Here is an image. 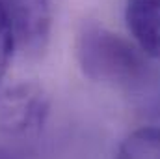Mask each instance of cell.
Returning a JSON list of instances; mask_svg holds the SVG:
<instances>
[{
  "mask_svg": "<svg viewBox=\"0 0 160 159\" xmlns=\"http://www.w3.org/2000/svg\"><path fill=\"white\" fill-rule=\"evenodd\" d=\"M75 54L89 80L118 88L138 111L160 116V68L134 41L99 23H84Z\"/></svg>",
  "mask_w": 160,
  "mask_h": 159,
  "instance_id": "1",
  "label": "cell"
},
{
  "mask_svg": "<svg viewBox=\"0 0 160 159\" xmlns=\"http://www.w3.org/2000/svg\"><path fill=\"white\" fill-rule=\"evenodd\" d=\"M50 112V99L39 84L21 82L0 92V131L21 137L43 129Z\"/></svg>",
  "mask_w": 160,
  "mask_h": 159,
  "instance_id": "2",
  "label": "cell"
},
{
  "mask_svg": "<svg viewBox=\"0 0 160 159\" xmlns=\"http://www.w3.org/2000/svg\"><path fill=\"white\" fill-rule=\"evenodd\" d=\"M13 26L17 43L28 52H41L50 38V0H0Z\"/></svg>",
  "mask_w": 160,
  "mask_h": 159,
  "instance_id": "3",
  "label": "cell"
},
{
  "mask_svg": "<svg viewBox=\"0 0 160 159\" xmlns=\"http://www.w3.org/2000/svg\"><path fill=\"white\" fill-rule=\"evenodd\" d=\"M125 21L134 43L160 60V0H127Z\"/></svg>",
  "mask_w": 160,
  "mask_h": 159,
  "instance_id": "4",
  "label": "cell"
},
{
  "mask_svg": "<svg viewBox=\"0 0 160 159\" xmlns=\"http://www.w3.org/2000/svg\"><path fill=\"white\" fill-rule=\"evenodd\" d=\"M114 159H160V125H143L128 133Z\"/></svg>",
  "mask_w": 160,
  "mask_h": 159,
  "instance_id": "5",
  "label": "cell"
},
{
  "mask_svg": "<svg viewBox=\"0 0 160 159\" xmlns=\"http://www.w3.org/2000/svg\"><path fill=\"white\" fill-rule=\"evenodd\" d=\"M15 34H13V26H11V21L0 2V79L6 75L9 64H11V58H13V52H15Z\"/></svg>",
  "mask_w": 160,
  "mask_h": 159,
  "instance_id": "6",
  "label": "cell"
},
{
  "mask_svg": "<svg viewBox=\"0 0 160 159\" xmlns=\"http://www.w3.org/2000/svg\"><path fill=\"white\" fill-rule=\"evenodd\" d=\"M0 159H32L30 154L19 146L11 144H0Z\"/></svg>",
  "mask_w": 160,
  "mask_h": 159,
  "instance_id": "7",
  "label": "cell"
}]
</instances>
